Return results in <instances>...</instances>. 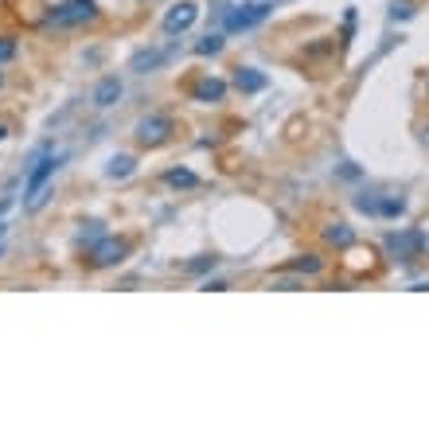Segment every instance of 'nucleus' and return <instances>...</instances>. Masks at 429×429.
I'll use <instances>...</instances> for the list:
<instances>
[{
    "instance_id": "obj_15",
    "label": "nucleus",
    "mask_w": 429,
    "mask_h": 429,
    "mask_svg": "<svg viewBox=\"0 0 429 429\" xmlns=\"http://www.w3.org/2000/svg\"><path fill=\"white\" fill-rule=\"evenodd\" d=\"M195 51H199V55H219L223 51V35H207V39H199Z\"/></svg>"
},
{
    "instance_id": "obj_13",
    "label": "nucleus",
    "mask_w": 429,
    "mask_h": 429,
    "mask_svg": "<svg viewBox=\"0 0 429 429\" xmlns=\"http://www.w3.org/2000/svg\"><path fill=\"white\" fill-rule=\"evenodd\" d=\"M164 180H168L172 187H195L199 180H195V172H187V168H172V172H164Z\"/></svg>"
},
{
    "instance_id": "obj_7",
    "label": "nucleus",
    "mask_w": 429,
    "mask_h": 429,
    "mask_svg": "<svg viewBox=\"0 0 429 429\" xmlns=\"http://www.w3.org/2000/svg\"><path fill=\"white\" fill-rule=\"evenodd\" d=\"M387 246H390L394 258L410 261V258H418V250H421V235H418V230H402V235H390Z\"/></svg>"
},
{
    "instance_id": "obj_2",
    "label": "nucleus",
    "mask_w": 429,
    "mask_h": 429,
    "mask_svg": "<svg viewBox=\"0 0 429 429\" xmlns=\"http://www.w3.org/2000/svg\"><path fill=\"white\" fill-rule=\"evenodd\" d=\"M98 16L94 0H63L59 8L51 12V24L55 27H70V24H86V20Z\"/></svg>"
},
{
    "instance_id": "obj_10",
    "label": "nucleus",
    "mask_w": 429,
    "mask_h": 429,
    "mask_svg": "<svg viewBox=\"0 0 429 429\" xmlns=\"http://www.w3.org/2000/svg\"><path fill=\"white\" fill-rule=\"evenodd\" d=\"M223 94H227V82H219V78H203V82H195L192 98L211 106V101H223Z\"/></svg>"
},
{
    "instance_id": "obj_17",
    "label": "nucleus",
    "mask_w": 429,
    "mask_h": 429,
    "mask_svg": "<svg viewBox=\"0 0 429 429\" xmlns=\"http://www.w3.org/2000/svg\"><path fill=\"white\" fill-rule=\"evenodd\" d=\"M390 16H394V20L414 16V4H410V0H394V8H390Z\"/></svg>"
},
{
    "instance_id": "obj_9",
    "label": "nucleus",
    "mask_w": 429,
    "mask_h": 429,
    "mask_svg": "<svg viewBox=\"0 0 429 429\" xmlns=\"http://www.w3.org/2000/svg\"><path fill=\"white\" fill-rule=\"evenodd\" d=\"M172 55V47L164 51H141V55H133V63H129V70H137V75H149V70H156L160 63Z\"/></svg>"
},
{
    "instance_id": "obj_1",
    "label": "nucleus",
    "mask_w": 429,
    "mask_h": 429,
    "mask_svg": "<svg viewBox=\"0 0 429 429\" xmlns=\"http://www.w3.org/2000/svg\"><path fill=\"white\" fill-rule=\"evenodd\" d=\"M55 168H59V156H51L47 149H39V164L32 168V176H27V184H24V195H27V207H43V199H47V180L55 176Z\"/></svg>"
},
{
    "instance_id": "obj_3",
    "label": "nucleus",
    "mask_w": 429,
    "mask_h": 429,
    "mask_svg": "<svg viewBox=\"0 0 429 429\" xmlns=\"http://www.w3.org/2000/svg\"><path fill=\"white\" fill-rule=\"evenodd\" d=\"M266 16H270V4H261V0H258V4H242V8H230L223 24H227V32H250V27H258Z\"/></svg>"
},
{
    "instance_id": "obj_16",
    "label": "nucleus",
    "mask_w": 429,
    "mask_h": 429,
    "mask_svg": "<svg viewBox=\"0 0 429 429\" xmlns=\"http://www.w3.org/2000/svg\"><path fill=\"white\" fill-rule=\"evenodd\" d=\"M289 270H293V273H316L320 270V258H312V254H309V258H301V261H289Z\"/></svg>"
},
{
    "instance_id": "obj_6",
    "label": "nucleus",
    "mask_w": 429,
    "mask_h": 429,
    "mask_svg": "<svg viewBox=\"0 0 429 429\" xmlns=\"http://www.w3.org/2000/svg\"><path fill=\"white\" fill-rule=\"evenodd\" d=\"M195 16H199V8H195L192 0H184V4H172V8L164 12V32H168V35L187 32V27L195 24Z\"/></svg>"
},
{
    "instance_id": "obj_8",
    "label": "nucleus",
    "mask_w": 429,
    "mask_h": 429,
    "mask_svg": "<svg viewBox=\"0 0 429 429\" xmlns=\"http://www.w3.org/2000/svg\"><path fill=\"white\" fill-rule=\"evenodd\" d=\"M118 98H121V82L118 78H101V82L94 86V94H90V101L98 106V110H110Z\"/></svg>"
},
{
    "instance_id": "obj_4",
    "label": "nucleus",
    "mask_w": 429,
    "mask_h": 429,
    "mask_svg": "<svg viewBox=\"0 0 429 429\" xmlns=\"http://www.w3.org/2000/svg\"><path fill=\"white\" fill-rule=\"evenodd\" d=\"M168 133H172V118H164V113H152V118L137 121V141L141 144H164Z\"/></svg>"
},
{
    "instance_id": "obj_11",
    "label": "nucleus",
    "mask_w": 429,
    "mask_h": 429,
    "mask_svg": "<svg viewBox=\"0 0 429 429\" xmlns=\"http://www.w3.org/2000/svg\"><path fill=\"white\" fill-rule=\"evenodd\" d=\"M235 86H238L242 94H254V90H261V86H266V75L246 67V70H238V75H235Z\"/></svg>"
},
{
    "instance_id": "obj_5",
    "label": "nucleus",
    "mask_w": 429,
    "mask_h": 429,
    "mask_svg": "<svg viewBox=\"0 0 429 429\" xmlns=\"http://www.w3.org/2000/svg\"><path fill=\"white\" fill-rule=\"evenodd\" d=\"M125 254H129V242H121V238H101V242L90 250V261L98 266V270H106V266H118Z\"/></svg>"
},
{
    "instance_id": "obj_18",
    "label": "nucleus",
    "mask_w": 429,
    "mask_h": 429,
    "mask_svg": "<svg viewBox=\"0 0 429 429\" xmlns=\"http://www.w3.org/2000/svg\"><path fill=\"white\" fill-rule=\"evenodd\" d=\"M16 55V39H0V63H8Z\"/></svg>"
},
{
    "instance_id": "obj_19",
    "label": "nucleus",
    "mask_w": 429,
    "mask_h": 429,
    "mask_svg": "<svg viewBox=\"0 0 429 429\" xmlns=\"http://www.w3.org/2000/svg\"><path fill=\"white\" fill-rule=\"evenodd\" d=\"M8 207H12V195H4V199H0V215H4Z\"/></svg>"
},
{
    "instance_id": "obj_21",
    "label": "nucleus",
    "mask_w": 429,
    "mask_h": 429,
    "mask_svg": "<svg viewBox=\"0 0 429 429\" xmlns=\"http://www.w3.org/2000/svg\"><path fill=\"white\" fill-rule=\"evenodd\" d=\"M0 235H4V223H0Z\"/></svg>"
},
{
    "instance_id": "obj_20",
    "label": "nucleus",
    "mask_w": 429,
    "mask_h": 429,
    "mask_svg": "<svg viewBox=\"0 0 429 429\" xmlns=\"http://www.w3.org/2000/svg\"><path fill=\"white\" fill-rule=\"evenodd\" d=\"M4 137H8V129H4V125H0V141H4Z\"/></svg>"
},
{
    "instance_id": "obj_12",
    "label": "nucleus",
    "mask_w": 429,
    "mask_h": 429,
    "mask_svg": "<svg viewBox=\"0 0 429 429\" xmlns=\"http://www.w3.org/2000/svg\"><path fill=\"white\" fill-rule=\"evenodd\" d=\"M129 172H133V156H113L110 164H106V176L110 180H125Z\"/></svg>"
},
{
    "instance_id": "obj_14",
    "label": "nucleus",
    "mask_w": 429,
    "mask_h": 429,
    "mask_svg": "<svg viewBox=\"0 0 429 429\" xmlns=\"http://www.w3.org/2000/svg\"><path fill=\"white\" fill-rule=\"evenodd\" d=\"M324 238H328L332 246H352V238H355V235L344 227V223H336V227H328V230H324Z\"/></svg>"
}]
</instances>
